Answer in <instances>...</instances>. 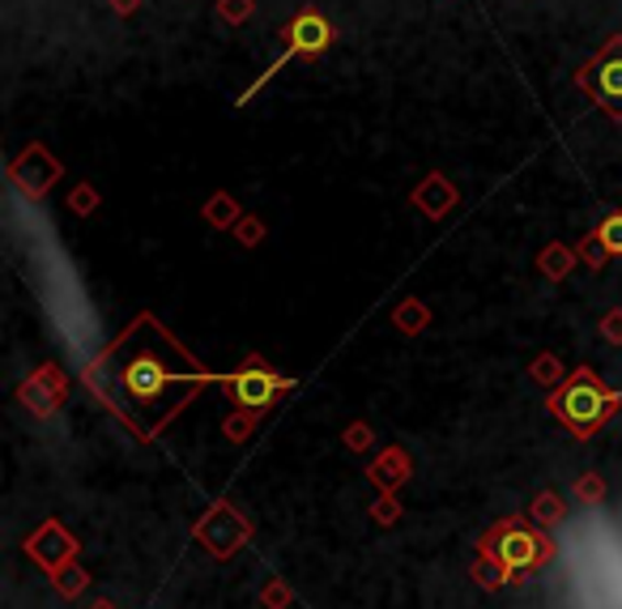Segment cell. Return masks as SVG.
Wrapping results in <instances>:
<instances>
[{"instance_id":"obj_2","label":"cell","mask_w":622,"mask_h":609,"mask_svg":"<svg viewBox=\"0 0 622 609\" xmlns=\"http://www.w3.org/2000/svg\"><path fill=\"white\" fill-rule=\"evenodd\" d=\"M614 410H619V396L605 392L592 371H580V376L555 396V414L563 417L571 431H580V435H592Z\"/></svg>"},{"instance_id":"obj_6","label":"cell","mask_w":622,"mask_h":609,"mask_svg":"<svg viewBox=\"0 0 622 609\" xmlns=\"http://www.w3.org/2000/svg\"><path fill=\"white\" fill-rule=\"evenodd\" d=\"M9 175H13V184L18 188H26L31 196H43L52 184H56V175H61V162L52 159L43 145H31L22 159L9 166Z\"/></svg>"},{"instance_id":"obj_3","label":"cell","mask_w":622,"mask_h":609,"mask_svg":"<svg viewBox=\"0 0 622 609\" xmlns=\"http://www.w3.org/2000/svg\"><path fill=\"white\" fill-rule=\"evenodd\" d=\"M328 43H332V22H328L325 13H316V9L298 13L295 22L282 31V52H277V61L269 65V73H264L252 90H243V95H239V107H243V102H252V95L261 90L273 73H282L291 61H312V56H320V52H328Z\"/></svg>"},{"instance_id":"obj_5","label":"cell","mask_w":622,"mask_h":609,"mask_svg":"<svg viewBox=\"0 0 622 609\" xmlns=\"http://www.w3.org/2000/svg\"><path fill=\"white\" fill-rule=\"evenodd\" d=\"M291 388L286 376H273V371H264L261 362H252L248 371H239V376H230V396L243 405V410H269L282 392Z\"/></svg>"},{"instance_id":"obj_1","label":"cell","mask_w":622,"mask_h":609,"mask_svg":"<svg viewBox=\"0 0 622 609\" xmlns=\"http://www.w3.org/2000/svg\"><path fill=\"white\" fill-rule=\"evenodd\" d=\"M209 380L214 376L154 316H141L86 371V384L95 388L141 439H154Z\"/></svg>"},{"instance_id":"obj_7","label":"cell","mask_w":622,"mask_h":609,"mask_svg":"<svg viewBox=\"0 0 622 609\" xmlns=\"http://www.w3.org/2000/svg\"><path fill=\"white\" fill-rule=\"evenodd\" d=\"M452 200H457L452 184H444L439 175H430V180L423 184V193H418V205H426V214H430V218H444V214L452 209Z\"/></svg>"},{"instance_id":"obj_8","label":"cell","mask_w":622,"mask_h":609,"mask_svg":"<svg viewBox=\"0 0 622 609\" xmlns=\"http://www.w3.org/2000/svg\"><path fill=\"white\" fill-rule=\"evenodd\" d=\"M597 239H601V248H605V252H614V257H619L622 252V209L614 214V218H605V222H601Z\"/></svg>"},{"instance_id":"obj_11","label":"cell","mask_w":622,"mask_h":609,"mask_svg":"<svg viewBox=\"0 0 622 609\" xmlns=\"http://www.w3.org/2000/svg\"><path fill=\"white\" fill-rule=\"evenodd\" d=\"M120 9H132V0H120Z\"/></svg>"},{"instance_id":"obj_9","label":"cell","mask_w":622,"mask_h":609,"mask_svg":"<svg viewBox=\"0 0 622 609\" xmlns=\"http://www.w3.org/2000/svg\"><path fill=\"white\" fill-rule=\"evenodd\" d=\"M222 18H227V22L252 18V0H227V4H222Z\"/></svg>"},{"instance_id":"obj_10","label":"cell","mask_w":622,"mask_h":609,"mask_svg":"<svg viewBox=\"0 0 622 609\" xmlns=\"http://www.w3.org/2000/svg\"><path fill=\"white\" fill-rule=\"evenodd\" d=\"M528 537H512V542H508V550H503V554H508V558H512V563H528V558H533V550H528Z\"/></svg>"},{"instance_id":"obj_4","label":"cell","mask_w":622,"mask_h":609,"mask_svg":"<svg viewBox=\"0 0 622 609\" xmlns=\"http://www.w3.org/2000/svg\"><path fill=\"white\" fill-rule=\"evenodd\" d=\"M576 81H580V90H585L601 111H610V116L622 120V39H610L589 65L580 68Z\"/></svg>"}]
</instances>
